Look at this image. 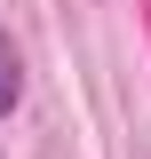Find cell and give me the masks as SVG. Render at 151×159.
<instances>
[{"label":"cell","mask_w":151,"mask_h":159,"mask_svg":"<svg viewBox=\"0 0 151 159\" xmlns=\"http://www.w3.org/2000/svg\"><path fill=\"white\" fill-rule=\"evenodd\" d=\"M16 96H24V56H16V40L0 32V119L16 111Z\"/></svg>","instance_id":"obj_1"}]
</instances>
